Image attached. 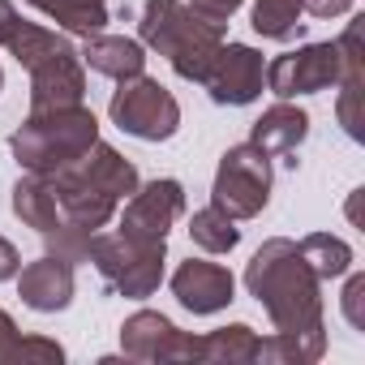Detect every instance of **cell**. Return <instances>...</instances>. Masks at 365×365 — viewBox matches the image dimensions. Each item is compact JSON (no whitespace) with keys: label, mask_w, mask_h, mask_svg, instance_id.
Here are the masks:
<instances>
[{"label":"cell","mask_w":365,"mask_h":365,"mask_svg":"<svg viewBox=\"0 0 365 365\" xmlns=\"http://www.w3.org/2000/svg\"><path fill=\"white\" fill-rule=\"evenodd\" d=\"M339 78H344V48H339V39L305 43V48L284 52V56H275L267 65V91L279 95V99L331 91Z\"/></svg>","instance_id":"obj_8"},{"label":"cell","mask_w":365,"mask_h":365,"mask_svg":"<svg viewBox=\"0 0 365 365\" xmlns=\"http://www.w3.org/2000/svg\"><path fill=\"white\" fill-rule=\"evenodd\" d=\"M185 211V185L172 176H159L150 185H138L125 202L120 232L133 241H168V228Z\"/></svg>","instance_id":"obj_10"},{"label":"cell","mask_w":365,"mask_h":365,"mask_svg":"<svg viewBox=\"0 0 365 365\" xmlns=\"http://www.w3.org/2000/svg\"><path fill=\"white\" fill-rule=\"evenodd\" d=\"M18 297L35 314H56L73 301V262L43 254L39 262H26L18 275Z\"/></svg>","instance_id":"obj_15"},{"label":"cell","mask_w":365,"mask_h":365,"mask_svg":"<svg viewBox=\"0 0 365 365\" xmlns=\"http://www.w3.org/2000/svg\"><path fill=\"white\" fill-rule=\"evenodd\" d=\"M91 228H82V224H73V220H61L52 232H43V241H48V254H56V258H65V262H86V254H91Z\"/></svg>","instance_id":"obj_25"},{"label":"cell","mask_w":365,"mask_h":365,"mask_svg":"<svg viewBox=\"0 0 365 365\" xmlns=\"http://www.w3.org/2000/svg\"><path fill=\"white\" fill-rule=\"evenodd\" d=\"M18 348H22V331L5 309H0V365H18Z\"/></svg>","instance_id":"obj_28"},{"label":"cell","mask_w":365,"mask_h":365,"mask_svg":"<svg viewBox=\"0 0 365 365\" xmlns=\"http://www.w3.org/2000/svg\"><path fill=\"white\" fill-rule=\"evenodd\" d=\"M120 348L129 361H155V365H172V361H202V335L176 331L172 318L155 314V309H138L125 318L120 327Z\"/></svg>","instance_id":"obj_9"},{"label":"cell","mask_w":365,"mask_h":365,"mask_svg":"<svg viewBox=\"0 0 365 365\" xmlns=\"http://www.w3.org/2000/svg\"><path fill=\"white\" fill-rule=\"evenodd\" d=\"M301 5H305V14H314V18H339V14L352 9V0H301Z\"/></svg>","instance_id":"obj_29"},{"label":"cell","mask_w":365,"mask_h":365,"mask_svg":"<svg viewBox=\"0 0 365 365\" xmlns=\"http://www.w3.org/2000/svg\"><path fill=\"white\" fill-rule=\"evenodd\" d=\"M69 35H99L108 26V0H26Z\"/></svg>","instance_id":"obj_19"},{"label":"cell","mask_w":365,"mask_h":365,"mask_svg":"<svg viewBox=\"0 0 365 365\" xmlns=\"http://www.w3.org/2000/svg\"><path fill=\"white\" fill-rule=\"evenodd\" d=\"M142 48L168 56L172 73L185 82H207L220 48H224V26L198 18L185 0H146L138 18Z\"/></svg>","instance_id":"obj_3"},{"label":"cell","mask_w":365,"mask_h":365,"mask_svg":"<svg viewBox=\"0 0 365 365\" xmlns=\"http://www.w3.org/2000/svg\"><path fill=\"white\" fill-rule=\"evenodd\" d=\"M271 202V155H262L254 142L228 146L220 168H215V185H211V207H220L232 220H254Z\"/></svg>","instance_id":"obj_6"},{"label":"cell","mask_w":365,"mask_h":365,"mask_svg":"<svg viewBox=\"0 0 365 365\" xmlns=\"http://www.w3.org/2000/svg\"><path fill=\"white\" fill-rule=\"evenodd\" d=\"M327 352V331H275L271 339H262L258 361L271 365H314Z\"/></svg>","instance_id":"obj_21"},{"label":"cell","mask_w":365,"mask_h":365,"mask_svg":"<svg viewBox=\"0 0 365 365\" xmlns=\"http://www.w3.org/2000/svg\"><path fill=\"white\" fill-rule=\"evenodd\" d=\"M245 288L258 297L275 331H322V279L309 271L297 241H267L245 267Z\"/></svg>","instance_id":"obj_1"},{"label":"cell","mask_w":365,"mask_h":365,"mask_svg":"<svg viewBox=\"0 0 365 365\" xmlns=\"http://www.w3.org/2000/svg\"><path fill=\"white\" fill-rule=\"evenodd\" d=\"M190 237H194V245L207 250V254H232L237 241H241V228H237V220L224 215L220 207H202V211H194V220H190Z\"/></svg>","instance_id":"obj_23"},{"label":"cell","mask_w":365,"mask_h":365,"mask_svg":"<svg viewBox=\"0 0 365 365\" xmlns=\"http://www.w3.org/2000/svg\"><path fill=\"white\" fill-rule=\"evenodd\" d=\"M297 250H301V258L309 262V271H314L318 279H339V275L352 271V250H348V241H339V237H331V232H309L305 241H297Z\"/></svg>","instance_id":"obj_22"},{"label":"cell","mask_w":365,"mask_h":365,"mask_svg":"<svg viewBox=\"0 0 365 365\" xmlns=\"http://www.w3.org/2000/svg\"><path fill=\"white\" fill-rule=\"evenodd\" d=\"M232 292H237V279L220 262L190 258V262H180L176 275H172V297L190 314H220V309L232 305Z\"/></svg>","instance_id":"obj_12"},{"label":"cell","mask_w":365,"mask_h":365,"mask_svg":"<svg viewBox=\"0 0 365 365\" xmlns=\"http://www.w3.org/2000/svg\"><path fill=\"white\" fill-rule=\"evenodd\" d=\"M99 142V120L91 108L73 103V108H48V112H31L22 120V129H14L9 150L18 159L22 172H39L52 176L69 163H78L91 146Z\"/></svg>","instance_id":"obj_4"},{"label":"cell","mask_w":365,"mask_h":365,"mask_svg":"<svg viewBox=\"0 0 365 365\" xmlns=\"http://www.w3.org/2000/svg\"><path fill=\"white\" fill-rule=\"evenodd\" d=\"M14 215L35 228L39 237L52 232L61 224V202H56V190H52V180L39 176V172H26L18 185H14Z\"/></svg>","instance_id":"obj_18"},{"label":"cell","mask_w":365,"mask_h":365,"mask_svg":"<svg viewBox=\"0 0 365 365\" xmlns=\"http://www.w3.org/2000/svg\"><path fill=\"white\" fill-rule=\"evenodd\" d=\"M258 348H262V339L245 322H232V327H220V331L202 335V361L207 365H254Z\"/></svg>","instance_id":"obj_20"},{"label":"cell","mask_w":365,"mask_h":365,"mask_svg":"<svg viewBox=\"0 0 365 365\" xmlns=\"http://www.w3.org/2000/svg\"><path fill=\"white\" fill-rule=\"evenodd\" d=\"M86 262H95L103 284L129 301H142L163 284V241H133L125 232H108V237L95 232Z\"/></svg>","instance_id":"obj_5"},{"label":"cell","mask_w":365,"mask_h":365,"mask_svg":"<svg viewBox=\"0 0 365 365\" xmlns=\"http://www.w3.org/2000/svg\"><path fill=\"white\" fill-rule=\"evenodd\" d=\"M82 95H86V65L73 48L43 61L39 69H31V112L73 108V103H82Z\"/></svg>","instance_id":"obj_14"},{"label":"cell","mask_w":365,"mask_h":365,"mask_svg":"<svg viewBox=\"0 0 365 365\" xmlns=\"http://www.w3.org/2000/svg\"><path fill=\"white\" fill-rule=\"evenodd\" d=\"M0 48H5L9 56H18V65L31 73V69H39L43 61L69 52L73 43H69L65 35L48 31V26L26 22V18L14 9V0H0Z\"/></svg>","instance_id":"obj_13"},{"label":"cell","mask_w":365,"mask_h":365,"mask_svg":"<svg viewBox=\"0 0 365 365\" xmlns=\"http://www.w3.org/2000/svg\"><path fill=\"white\" fill-rule=\"evenodd\" d=\"M48 180H52L56 202H61V220H73V224L99 232L116 215L120 198H129L138 190V168L116 146L95 142L78 163L52 172Z\"/></svg>","instance_id":"obj_2"},{"label":"cell","mask_w":365,"mask_h":365,"mask_svg":"<svg viewBox=\"0 0 365 365\" xmlns=\"http://www.w3.org/2000/svg\"><path fill=\"white\" fill-rule=\"evenodd\" d=\"M339 305H344V318H348L356 331H365V275H352V279H348Z\"/></svg>","instance_id":"obj_26"},{"label":"cell","mask_w":365,"mask_h":365,"mask_svg":"<svg viewBox=\"0 0 365 365\" xmlns=\"http://www.w3.org/2000/svg\"><path fill=\"white\" fill-rule=\"evenodd\" d=\"M301 14H305L301 0H254V31L262 39L284 43L301 31Z\"/></svg>","instance_id":"obj_24"},{"label":"cell","mask_w":365,"mask_h":365,"mask_svg":"<svg viewBox=\"0 0 365 365\" xmlns=\"http://www.w3.org/2000/svg\"><path fill=\"white\" fill-rule=\"evenodd\" d=\"M185 5H190L198 18H207V22H220V26H224V22L245 5V0H185Z\"/></svg>","instance_id":"obj_27"},{"label":"cell","mask_w":365,"mask_h":365,"mask_svg":"<svg viewBox=\"0 0 365 365\" xmlns=\"http://www.w3.org/2000/svg\"><path fill=\"white\" fill-rule=\"evenodd\" d=\"M0 86H5V69H0Z\"/></svg>","instance_id":"obj_31"},{"label":"cell","mask_w":365,"mask_h":365,"mask_svg":"<svg viewBox=\"0 0 365 365\" xmlns=\"http://www.w3.org/2000/svg\"><path fill=\"white\" fill-rule=\"evenodd\" d=\"M262 82H267V65H262V52H254L250 43H224L211 73H207V95L224 108H245L262 95Z\"/></svg>","instance_id":"obj_11"},{"label":"cell","mask_w":365,"mask_h":365,"mask_svg":"<svg viewBox=\"0 0 365 365\" xmlns=\"http://www.w3.org/2000/svg\"><path fill=\"white\" fill-rule=\"evenodd\" d=\"M108 112H112V125H120L129 138H142V142H168L180 129V103L172 99L168 86H159L146 73L125 78Z\"/></svg>","instance_id":"obj_7"},{"label":"cell","mask_w":365,"mask_h":365,"mask_svg":"<svg viewBox=\"0 0 365 365\" xmlns=\"http://www.w3.org/2000/svg\"><path fill=\"white\" fill-rule=\"evenodd\" d=\"M22 271V258H18V250L5 241V237H0V284H5V279H14Z\"/></svg>","instance_id":"obj_30"},{"label":"cell","mask_w":365,"mask_h":365,"mask_svg":"<svg viewBox=\"0 0 365 365\" xmlns=\"http://www.w3.org/2000/svg\"><path fill=\"white\" fill-rule=\"evenodd\" d=\"M305 138H309V116L297 103H288V99H279L275 108H267L254 120V133H250V142L262 155H292Z\"/></svg>","instance_id":"obj_17"},{"label":"cell","mask_w":365,"mask_h":365,"mask_svg":"<svg viewBox=\"0 0 365 365\" xmlns=\"http://www.w3.org/2000/svg\"><path fill=\"white\" fill-rule=\"evenodd\" d=\"M78 56H82L86 69H95L103 78H116V82L146 73V48L138 39H125V35H103V31L86 35V43H82Z\"/></svg>","instance_id":"obj_16"}]
</instances>
